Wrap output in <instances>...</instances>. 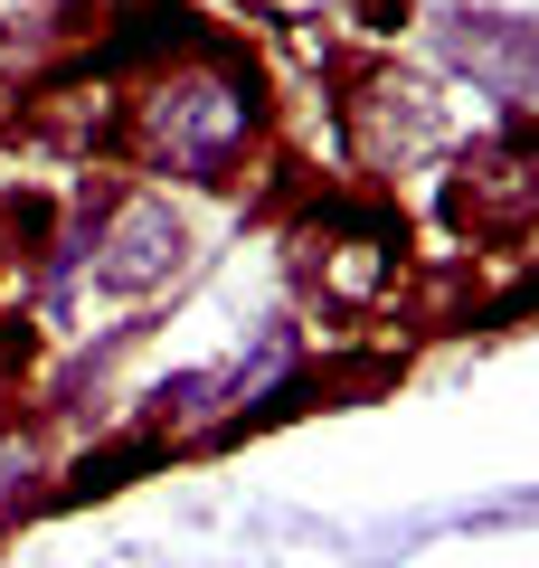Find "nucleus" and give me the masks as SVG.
I'll use <instances>...</instances> for the list:
<instances>
[{"label": "nucleus", "instance_id": "obj_1", "mask_svg": "<svg viewBox=\"0 0 539 568\" xmlns=\"http://www.w3.org/2000/svg\"><path fill=\"white\" fill-rule=\"evenodd\" d=\"M256 142H265V77L227 39L200 48V58H171L152 77H133V95L114 114V152L133 171H152V190L161 181L227 190Z\"/></svg>", "mask_w": 539, "mask_h": 568}, {"label": "nucleus", "instance_id": "obj_9", "mask_svg": "<svg viewBox=\"0 0 539 568\" xmlns=\"http://www.w3.org/2000/svg\"><path fill=\"white\" fill-rule=\"evenodd\" d=\"M246 10H265L275 29H313V20H340V0H246Z\"/></svg>", "mask_w": 539, "mask_h": 568}, {"label": "nucleus", "instance_id": "obj_3", "mask_svg": "<svg viewBox=\"0 0 539 568\" xmlns=\"http://www.w3.org/2000/svg\"><path fill=\"white\" fill-rule=\"evenodd\" d=\"M294 275L322 313H379L407 275V219L398 209H369V200L313 209L294 227Z\"/></svg>", "mask_w": 539, "mask_h": 568}, {"label": "nucleus", "instance_id": "obj_6", "mask_svg": "<svg viewBox=\"0 0 539 568\" xmlns=\"http://www.w3.org/2000/svg\"><path fill=\"white\" fill-rule=\"evenodd\" d=\"M200 48H218V29H209V20H190L180 0H133V10H123V29H104L95 67H133V77H152V67L200 58Z\"/></svg>", "mask_w": 539, "mask_h": 568}, {"label": "nucleus", "instance_id": "obj_4", "mask_svg": "<svg viewBox=\"0 0 539 568\" xmlns=\"http://www.w3.org/2000/svg\"><path fill=\"white\" fill-rule=\"evenodd\" d=\"M340 133H350V162L359 171H426V162H455L464 114L445 85L398 77V67H359L350 95H340Z\"/></svg>", "mask_w": 539, "mask_h": 568}, {"label": "nucleus", "instance_id": "obj_8", "mask_svg": "<svg viewBox=\"0 0 539 568\" xmlns=\"http://www.w3.org/2000/svg\"><path fill=\"white\" fill-rule=\"evenodd\" d=\"M29 503H48V436L29 417H0V521H20Z\"/></svg>", "mask_w": 539, "mask_h": 568}, {"label": "nucleus", "instance_id": "obj_7", "mask_svg": "<svg viewBox=\"0 0 539 568\" xmlns=\"http://www.w3.org/2000/svg\"><path fill=\"white\" fill-rule=\"evenodd\" d=\"M161 455H171V446H161L152 426H133L123 446H95V455H77V465H67L58 484H48V503H58V511H77V503H104V493H123L133 474H152Z\"/></svg>", "mask_w": 539, "mask_h": 568}, {"label": "nucleus", "instance_id": "obj_2", "mask_svg": "<svg viewBox=\"0 0 539 568\" xmlns=\"http://www.w3.org/2000/svg\"><path fill=\"white\" fill-rule=\"evenodd\" d=\"M190 265H200V227H190V209H180L171 190L123 181V190H104V200H85V219H77V275L95 284V294H114V304H152V294H171Z\"/></svg>", "mask_w": 539, "mask_h": 568}, {"label": "nucleus", "instance_id": "obj_5", "mask_svg": "<svg viewBox=\"0 0 539 568\" xmlns=\"http://www.w3.org/2000/svg\"><path fill=\"white\" fill-rule=\"evenodd\" d=\"M445 219L464 237H530L539 227V133H482L455 142V171H445Z\"/></svg>", "mask_w": 539, "mask_h": 568}, {"label": "nucleus", "instance_id": "obj_10", "mask_svg": "<svg viewBox=\"0 0 539 568\" xmlns=\"http://www.w3.org/2000/svg\"><path fill=\"white\" fill-rule=\"evenodd\" d=\"M20 369H29V323H10V313H0V398L20 388Z\"/></svg>", "mask_w": 539, "mask_h": 568}]
</instances>
